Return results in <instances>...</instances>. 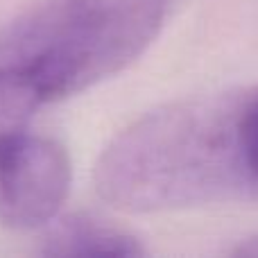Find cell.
<instances>
[{"label":"cell","instance_id":"1","mask_svg":"<svg viewBox=\"0 0 258 258\" xmlns=\"http://www.w3.org/2000/svg\"><path fill=\"white\" fill-rule=\"evenodd\" d=\"M240 100L192 98L141 116L100 154L98 195L129 213L256 197L238 138Z\"/></svg>","mask_w":258,"mask_h":258},{"label":"cell","instance_id":"2","mask_svg":"<svg viewBox=\"0 0 258 258\" xmlns=\"http://www.w3.org/2000/svg\"><path fill=\"white\" fill-rule=\"evenodd\" d=\"M163 21V0H43L0 32V66L25 75L50 102L134 63Z\"/></svg>","mask_w":258,"mask_h":258},{"label":"cell","instance_id":"3","mask_svg":"<svg viewBox=\"0 0 258 258\" xmlns=\"http://www.w3.org/2000/svg\"><path fill=\"white\" fill-rule=\"evenodd\" d=\"M71 188V159L48 136L18 132L0 141V224L30 231L57 218Z\"/></svg>","mask_w":258,"mask_h":258},{"label":"cell","instance_id":"4","mask_svg":"<svg viewBox=\"0 0 258 258\" xmlns=\"http://www.w3.org/2000/svg\"><path fill=\"white\" fill-rule=\"evenodd\" d=\"M48 256H143L145 247L122 229L95 218L75 213L52 222L43 238Z\"/></svg>","mask_w":258,"mask_h":258},{"label":"cell","instance_id":"5","mask_svg":"<svg viewBox=\"0 0 258 258\" xmlns=\"http://www.w3.org/2000/svg\"><path fill=\"white\" fill-rule=\"evenodd\" d=\"M41 104H45L43 95L25 75L0 66V141L25 132Z\"/></svg>","mask_w":258,"mask_h":258},{"label":"cell","instance_id":"6","mask_svg":"<svg viewBox=\"0 0 258 258\" xmlns=\"http://www.w3.org/2000/svg\"><path fill=\"white\" fill-rule=\"evenodd\" d=\"M238 138H240L247 172L258 190V89L242 93L240 111H238Z\"/></svg>","mask_w":258,"mask_h":258},{"label":"cell","instance_id":"7","mask_svg":"<svg viewBox=\"0 0 258 258\" xmlns=\"http://www.w3.org/2000/svg\"><path fill=\"white\" fill-rule=\"evenodd\" d=\"M233 256H245V258H258V233L256 236H249L247 240H242L236 249L231 251Z\"/></svg>","mask_w":258,"mask_h":258}]
</instances>
